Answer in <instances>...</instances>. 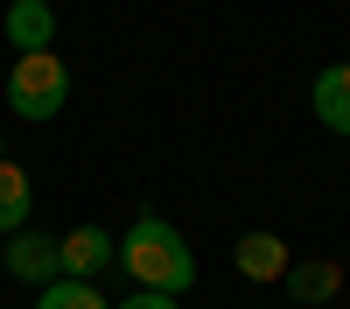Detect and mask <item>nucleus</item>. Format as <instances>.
Returning <instances> with one entry per match:
<instances>
[{"mask_svg": "<svg viewBox=\"0 0 350 309\" xmlns=\"http://www.w3.org/2000/svg\"><path fill=\"white\" fill-rule=\"evenodd\" d=\"M112 309H183L175 295H154V288H133L126 302H112Z\"/></svg>", "mask_w": 350, "mask_h": 309, "instance_id": "obj_11", "label": "nucleus"}, {"mask_svg": "<svg viewBox=\"0 0 350 309\" xmlns=\"http://www.w3.org/2000/svg\"><path fill=\"white\" fill-rule=\"evenodd\" d=\"M120 267L140 281V288H154V295H189L196 288V253H189V239L175 232L168 218H154V211H140L126 232H120Z\"/></svg>", "mask_w": 350, "mask_h": 309, "instance_id": "obj_1", "label": "nucleus"}, {"mask_svg": "<svg viewBox=\"0 0 350 309\" xmlns=\"http://www.w3.org/2000/svg\"><path fill=\"white\" fill-rule=\"evenodd\" d=\"M0 162H8V148H0Z\"/></svg>", "mask_w": 350, "mask_h": 309, "instance_id": "obj_12", "label": "nucleus"}, {"mask_svg": "<svg viewBox=\"0 0 350 309\" xmlns=\"http://www.w3.org/2000/svg\"><path fill=\"white\" fill-rule=\"evenodd\" d=\"M8 106H14V120H56V112L70 106V71H64V56L56 49H36V56H14V71H8Z\"/></svg>", "mask_w": 350, "mask_h": 309, "instance_id": "obj_2", "label": "nucleus"}, {"mask_svg": "<svg viewBox=\"0 0 350 309\" xmlns=\"http://www.w3.org/2000/svg\"><path fill=\"white\" fill-rule=\"evenodd\" d=\"M36 309H112L92 281H70V274H56L49 288H36Z\"/></svg>", "mask_w": 350, "mask_h": 309, "instance_id": "obj_10", "label": "nucleus"}, {"mask_svg": "<svg viewBox=\"0 0 350 309\" xmlns=\"http://www.w3.org/2000/svg\"><path fill=\"white\" fill-rule=\"evenodd\" d=\"M56 260H64V274H70V281H92L98 267L120 260V239H112L105 225H70V232L56 239Z\"/></svg>", "mask_w": 350, "mask_h": 309, "instance_id": "obj_4", "label": "nucleus"}, {"mask_svg": "<svg viewBox=\"0 0 350 309\" xmlns=\"http://www.w3.org/2000/svg\"><path fill=\"white\" fill-rule=\"evenodd\" d=\"M308 106H315V120H323L329 134H350V64L315 71V92H308Z\"/></svg>", "mask_w": 350, "mask_h": 309, "instance_id": "obj_8", "label": "nucleus"}, {"mask_svg": "<svg viewBox=\"0 0 350 309\" xmlns=\"http://www.w3.org/2000/svg\"><path fill=\"white\" fill-rule=\"evenodd\" d=\"M0 28H8L14 56H36V49H56V8H49V0H14V8L0 14Z\"/></svg>", "mask_w": 350, "mask_h": 309, "instance_id": "obj_5", "label": "nucleus"}, {"mask_svg": "<svg viewBox=\"0 0 350 309\" xmlns=\"http://www.w3.org/2000/svg\"><path fill=\"white\" fill-rule=\"evenodd\" d=\"M28 204H36V190H28V169L0 162V239L28 225Z\"/></svg>", "mask_w": 350, "mask_h": 309, "instance_id": "obj_9", "label": "nucleus"}, {"mask_svg": "<svg viewBox=\"0 0 350 309\" xmlns=\"http://www.w3.org/2000/svg\"><path fill=\"white\" fill-rule=\"evenodd\" d=\"M0 260H8L14 281H28V288H49L56 274H64V260H56V239L49 232H8V246H0Z\"/></svg>", "mask_w": 350, "mask_h": 309, "instance_id": "obj_3", "label": "nucleus"}, {"mask_svg": "<svg viewBox=\"0 0 350 309\" xmlns=\"http://www.w3.org/2000/svg\"><path fill=\"white\" fill-rule=\"evenodd\" d=\"M280 288H287V302H336L343 295V267L336 260H295L280 274Z\"/></svg>", "mask_w": 350, "mask_h": 309, "instance_id": "obj_7", "label": "nucleus"}, {"mask_svg": "<svg viewBox=\"0 0 350 309\" xmlns=\"http://www.w3.org/2000/svg\"><path fill=\"white\" fill-rule=\"evenodd\" d=\"M231 260H239V274H245V281H280L287 267H295V253H287V239H280V232H245L239 246H231Z\"/></svg>", "mask_w": 350, "mask_h": 309, "instance_id": "obj_6", "label": "nucleus"}]
</instances>
